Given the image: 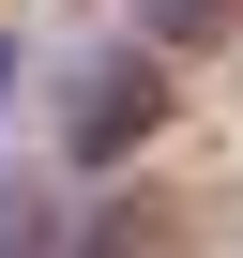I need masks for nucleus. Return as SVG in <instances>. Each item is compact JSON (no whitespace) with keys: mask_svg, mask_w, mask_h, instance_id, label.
Masks as SVG:
<instances>
[{"mask_svg":"<svg viewBox=\"0 0 243 258\" xmlns=\"http://www.w3.org/2000/svg\"><path fill=\"white\" fill-rule=\"evenodd\" d=\"M152 106H167V91H152V46H137V61H106V76L76 91V167H106L122 137H152Z\"/></svg>","mask_w":243,"mask_h":258,"instance_id":"nucleus-1","label":"nucleus"},{"mask_svg":"<svg viewBox=\"0 0 243 258\" xmlns=\"http://www.w3.org/2000/svg\"><path fill=\"white\" fill-rule=\"evenodd\" d=\"M137 31H152V46H213V31H228V0H137Z\"/></svg>","mask_w":243,"mask_h":258,"instance_id":"nucleus-2","label":"nucleus"},{"mask_svg":"<svg viewBox=\"0 0 243 258\" xmlns=\"http://www.w3.org/2000/svg\"><path fill=\"white\" fill-rule=\"evenodd\" d=\"M76 258H183V243H167V228H137V213H91V243H76Z\"/></svg>","mask_w":243,"mask_h":258,"instance_id":"nucleus-3","label":"nucleus"},{"mask_svg":"<svg viewBox=\"0 0 243 258\" xmlns=\"http://www.w3.org/2000/svg\"><path fill=\"white\" fill-rule=\"evenodd\" d=\"M0 91H16V61H0Z\"/></svg>","mask_w":243,"mask_h":258,"instance_id":"nucleus-4","label":"nucleus"}]
</instances>
